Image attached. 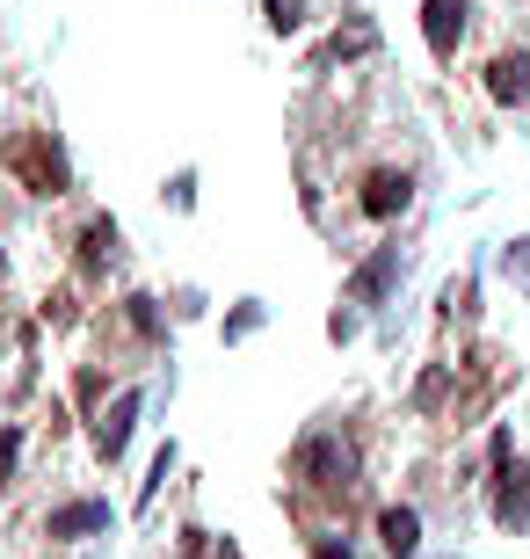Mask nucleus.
Masks as SVG:
<instances>
[{
  "instance_id": "1",
  "label": "nucleus",
  "mask_w": 530,
  "mask_h": 559,
  "mask_svg": "<svg viewBox=\"0 0 530 559\" xmlns=\"http://www.w3.org/2000/svg\"><path fill=\"white\" fill-rule=\"evenodd\" d=\"M291 473L306 479V487H320V495H349L356 487V451H349L342 436H306L298 457H291Z\"/></svg>"
},
{
  "instance_id": "2",
  "label": "nucleus",
  "mask_w": 530,
  "mask_h": 559,
  "mask_svg": "<svg viewBox=\"0 0 530 559\" xmlns=\"http://www.w3.org/2000/svg\"><path fill=\"white\" fill-rule=\"evenodd\" d=\"M356 204H364V218H400V211L414 204V175H400V167H370Z\"/></svg>"
},
{
  "instance_id": "3",
  "label": "nucleus",
  "mask_w": 530,
  "mask_h": 559,
  "mask_svg": "<svg viewBox=\"0 0 530 559\" xmlns=\"http://www.w3.org/2000/svg\"><path fill=\"white\" fill-rule=\"evenodd\" d=\"M8 160H15V175H22L30 189H37V197H59V189H66V160H59V145L22 139L15 153H8Z\"/></svg>"
},
{
  "instance_id": "4",
  "label": "nucleus",
  "mask_w": 530,
  "mask_h": 559,
  "mask_svg": "<svg viewBox=\"0 0 530 559\" xmlns=\"http://www.w3.org/2000/svg\"><path fill=\"white\" fill-rule=\"evenodd\" d=\"M466 0H428L422 8V37H428V51H436V59H450V51H458V37H466Z\"/></svg>"
},
{
  "instance_id": "5",
  "label": "nucleus",
  "mask_w": 530,
  "mask_h": 559,
  "mask_svg": "<svg viewBox=\"0 0 530 559\" xmlns=\"http://www.w3.org/2000/svg\"><path fill=\"white\" fill-rule=\"evenodd\" d=\"M400 284V248H378L364 262V270L349 276V306H378V298H386V290Z\"/></svg>"
},
{
  "instance_id": "6",
  "label": "nucleus",
  "mask_w": 530,
  "mask_h": 559,
  "mask_svg": "<svg viewBox=\"0 0 530 559\" xmlns=\"http://www.w3.org/2000/svg\"><path fill=\"white\" fill-rule=\"evenodd\" d=\"M494 457H502V495H494V516L516 523V531H530V473L523 465H509V451L494 443Z\"/></svg>"
},
{
  "instance_id": "7",
  "label": "nucleus",
  "mask_w": 530,
  "mask_h": 559,
  "mask_svg": "<svg viewBox=\"0 0 530 559\" xmlns=\"http://www.w3.org/2000/svg\"><path fill=\"white\" fill-rule=\"evenodd\" d=\"M131 421H139V393H117V407L95 421V451H103V457H123V443H131Z\"/></svg>"
},
{
  "instance_id": "8",
  "label": "nucleus",
  "mask_w": 530,
  "mask_h": 559,
  "mask_svg": "<svg viewBox=\"0 0 530 559\" xmlns=\"http://www.w3.org/2000/svg\"><path fill=\"white\" fill-rule=\"evenodd\" d=\"M487 95H494V103H523V95H530V59H523V51H502V59L487 66Z\"/></svg>"
},
{
  "instance_id": "9",
  "label": "nucleus",
  "mask_w": 530,
  "mask_h": 559,
  "mask_svg": "<svg viewBox=\"0 0 530 559\" xmlns=\"http://www.w3.org/2000/svg\"><path fill=\"white\" fill-rule=\"evenodd\" d=\"M87 531H109V501H66V509H51V538H87Z\"/></svg>"
},
{
  "instance_id": "10",
  "label": "nucleus",
  "mask_w": 530,
  "mask_h": 559,
  "mask_svg": "<svg viewBox=\"0 0 530 559\" xmlns=\"http://www.w3.org/2000/svg\"><path fill=\"white\" fill-rule=\"evenodd\" d=\"M378 538H386L392 559H414L422 552V516H414V509H386V516H378Z\"/></svg>"
},
{
  "instance_id": "11",
  "label": "nucleus",
  "mask_w": 530,
  "mask_h": 559,
  "mask_svg": "<svg viewBox=\"0 0 530 559\" xmlns=\"http://www.w3.org/2000/svg\"><path fill=\"white\" fill-rule=\"evenodd\" d=\"M109 254H117V226H109V218H95V226L81 233V262H87V270H103Z\"/></svg>"
},
{
  "instance_id": "12",
  "label": "nucleus",
  "mask_w": 530,
  "mask_h": 559,
  "mask_svg": "<svg viewBox=\"0 0 530 559\" xmlns=\"http://www.w3.org/2000/svg\"><path fill=\"white\" fill-rule=\"evenodd\" d=\"M370 44H378V29H370V22L356 15V22H349V29H342V37L327 44V59H356V51H370Z\"/></svg>"
},
{
  "instance_id": "13",
  "label": "nucleus",
  "mask_w": 530,
  "mask_h": 559,
  "mask_svg": "<svg viewBox=\"0 0 530 559\" xmlns=\"http://www.w3.org/2000/svg\"><path fill=\"white\" fill-rule=\"evenodd\" d=\"M269 8V29H298L306 22V0H262Z\"/></svg>"
},
{
  "instance_id": "14",
  "label": "nucleus",
  "mask_w": 530,
  "mask_h": 559,
  "mask_svg": "<svg viewBox=\"0 0 530 559\" xmlns=\"http://www.w3.org/2000/svg\"><path fill=\"white\" fill-rule=\"evenodd\" d=\"M502 270H509V284H516V290H530V240H516V248L502 254Z\"/></svg>"
},
{
  "instance_id": "15",
  "label": "nucleus",
  "mask_w": 530,
  "mask_h": 559,
  "mask_svg": "<svg viewBox=\"0 0 530 559\" xmlns=\"http://www.w3.org/2000/svg\"><path fill=\"white\" fill-rule=\"evenodd\" d=\"M255 328H262V306H240L225 320V342H240V334H255Z\"/></svg>"
},
{
  "instance_id": "16",
  "label": "nucleus",
  "mask_w": 530,
  "mask_h": 559,
  "mask_svg": "<svg viewBox=\"0 0 530 559\" xmlns=\"http://www.w3.org/2000/svg\"><path fill=\"white\" fill-rule=\"evenodd\" d=\"M131 328H139V334H161V312H153V298H131Z\"/></svg>"
},
{
  "instance_id": "17",
  "label": "nucleus",
  "mask_w": 530,
  "mask_h": 559,
  "mask_svg": "<svg viewBox=\"0 0 530 559\" xmlns=\"http://www.w3.org/2000/svg\"><path fill=\"white\" fill-rule=\"evenodd\" d=\"M15 451H22V436H15V429H0V479L15 473Z\"/></svg>"
},
{
  "instance_id": "18",
  "label": "nucleus",
  "mask_w": 530,
  "mask_h": 559,
  "mask_svg": "<svg viewBox=\"0 0 530 559\" xmlns=\"http://www.w3.org/2000/svg\"><path fill=\"white\" fill-rule=\"evenodd\" d=\"M313 559H349V545H334V538H320V545H313Z\"/></svg>"
},
{
  "instance_id": "19",
  "label": "nucleus",
  "mask_w": 530,
  "mask_h": 559,
  "mask_svg": "<svg viewBox=\"0 0 530 559\" xmlns=\"http://www.w3.org/2000/svg\"><path fill=\"white\" fill-rule=\"evenodd\" d=\"M211 559H240V552H233V545H219V552H211Z\"/></svg>"
}]
</instances>
